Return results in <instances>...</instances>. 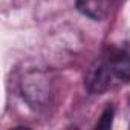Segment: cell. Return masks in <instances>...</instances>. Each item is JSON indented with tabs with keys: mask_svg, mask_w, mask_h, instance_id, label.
<instances>
[{
	"mask_svg": "<svg viewBox=\"0 0 130 130\" xmlns=\"http://www.w3.org/2000/svg\"><path fill=\"white\" fill-rule=\"evenodd\" d=\"M130 81V54L112 49L90 72L87 86L92 93H104Z\"/></svg>",
	"mask_w": 130,
	"mask_h": 130,
	"instance_id": "obj_1",
	"label": "cell"
},
{
	"mask_svg": "<svg viewBox=\"0 0 130 130\" xmlns=\"http://www.w3.org/2000/svg\"><path fill=\"white\" fill-rule=\"evenodd\" d=\"M119 0H77V9L96 22H101L110 15Z\"/></svg>",
	"mask_w": 130,
	"mask_h": 130,
	"instance_id": "obj_2",
	"label": "cell"
},
{
	"mask_svg": "<svg viewBox=\"0 0 130 130\" xmlns=\"http://www.w3.org/2000/svg\"><path fill=\"white\" fill-rule=\"evenodd\" d=\"M112 116H113V109H107L101 118V121L98 122V127H103V128H109L112 125Z\"/></svg>",
	"mask_w": 130,
	"mask_h": 130,
	"instance_id": "obj_3",
	"label": "cell"
}]
</instances>
